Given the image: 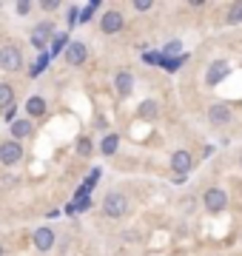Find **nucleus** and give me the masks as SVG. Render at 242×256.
<instances>
[{
  "label": "nucleus",
  "instance_id": "1",
  "mask_svg": "<svg viewBox=\"0 0 242 256\" xmlns=\"http://www.w3.org/2000/svg\"><path fill=\"white\" fill-rule=\"evenodd\" d=\"M126 210H128V200H126L122 194H117V191L106 194V200H102V214H106V216H112V220H120Z\"/></svg>",
  "mask_w": 242,
  "mask_h": 256
},
{
  "label": "nucleus",
  "instance_id": "2",
  "mask_svg": "<svg viewBox=\"0 0 242 256\" xmlns=\"http://www.w3.org/2000/svg\"><path fill=\"white\" fill-rule=\"evenodd\" d=\"M20 66H23V54H20L18 46L0 48V68H6V72H20Z\"/></svg>",
  "mask_w": 242,
  "mask_h": 256
},
{
  "label": "nucleus",
  "instance_id": "3",
  "mask_svg": "<svg viewBox=\"0 0 242 256\" xmlns=\"http://www.w3.org/2000/svg\"><path fill=\"white\" fill-rule=\"evenodd\" d=\"M225 205H228V196H225L222 188H208L205 191V208L211 210V214H220Z\"/></svg>",
  "mask_w": 242,
  "mask_h": 256
},
{
  "label": "nucleus",
  "instance_id": "4",
  "mask_svg": "<svg viewBox=\"0 0 242 256\" xmlns=\"http://www.w3.org/2000/svg\"><path fill=\"white\" fill-rule=\"evenodd\" d=\"M20 156H23V148H20V142H14V140H6V142L0 146V162H3V165L20 162Z\"/></svg>",
  "mask_w": 242,
  "mask_h": 256
},
{
  "label": "nucleus",
  "instance_id": "5",
  "mask_svg": "<svg viewBox=\"0 0 242 256\" xmlns=\"http://www.w3.org/2000/svg\"><path fill=\"white\" fill-rule=\"evenodd\" d=\"M54 37H52V26L48 23H43V26H38L34 32H32V46L38 48V52H43V54H48L46 52V46L52 43Z\"/></svg>",
  "mask_w": 242,
  "mask_h": 256
},
{
  "label": "nucleus",
  "instance_id": "6",
  "mask_svg": "<svg viewBox=\"0 0 242 256\" xmlns=\"http://www.w3.org/2000/svg\"><path fill=\"white\" fill-rule=\"evenodd\" d=\"M228 74H231V66L225 63V60H216V63H211V66H208L205 82H208V86H216V82H220V80H225Z\"/></svg>",
  "mask_w": 242,
  "mask_h": 256
},
{
  "label": "nucleus",
  "instance_id": "7",
  "mask_svg": "<svg viewBox=\"0 0 242 256\" xmlns=\"http://www.w3.org/2000/svg\"><path fill=\"white\" fill-rule=\"evenodd\" d=\"M100 28H102V34H117L122 28V14L120 12H106L100 18Z\"/></svg>",
  "mask_w": 242,
  "mask_h": 256
},
{
  "label": "nucleus",
  "instance_id": "8",
  "mask_svg": "<svg viewBox=\"0 0 242 256\" xmlns=\"http://www.w3.org/2000/svg\"><path fill=\"white\" fill-rule=\"evenodd\" d=\"M86 54H88V52H86L83 43H80V40H72V46L66 48V63L68 66H80L86 60Z\"/></svg>",
  "mask_w": 242,
  "mask_h": 256
},
{
  "label": "nucleus",
  "instance_id": "9",
  "mask_svg": "<svg viewBox=\"0 0 242 256\" xmlns=\"http://www.w3.org/2000/svg\"><path fill=\"white\" fill-rule=\"evenodd\" d=\"M191 165H194V160H191L188 151H177V154L171 156V168H174L180 176H186L188 171H191Z\"/></svg>",
  "mask_w": 242,
  "mask_h": 256
},
{
  "label": "nucleus",
  "instance_id": "10",
  "mask_svg": "<svg viewBox=\"0 0 242 256\" xmlns=\"http://www.w3.org/2000/svg\"><path fill=\"white\" fill-rule=\"evenodd\" d=\"M52 245H54V230L52 228L34 230V248H38V250H52Z\"/></svg>",
  "mask_w": 242,
  "mask_h": 256
},
{
  "label": "nucleus",
  "instance_id": "11",
  "mask_svg": "<svg viewBox=\"0 0 242 256\" xmlns=\"http://www.w3.org/2000/svg\"><path fill=\"white\" fill-rule=\"evenodd\" d=\"M114 88H117L120 97H128V94L134 92V77H131L128 72H120L117 77H114Z\"/></svg>",
  "mask_w": 242,
  "mask_h": 256
},
{
  "label": "nucleus",
  "instance_id": "12",
  "mask_svg": "<svg viewBox=\"0 0 242 256\" xmlns=\"http://www.w3.org/2000/svg\"><path fill=\"white\" fill-rule=\"evenodd\" d=\"M208 120H211L214 126H225V122H231V108H225V106H211V108H208Z\"/></svg>",
  "mask_w": 242,
  "mask_h": 256
},
{
  "label": "nucleus",
  "instance_id": "13",
  "mask_svg": "<svg viewBox=\"0 0 242 256\" xmlns=\"http://www.w3.org/2000/svg\"><path fill=\"white\" fill-rule=\"evenodd\" d=\"M26 111L32 117H43V114H46V100H43V97H28Z\"/></svg>",
  "mask_w": 242,
  "mask_h": 256
},
{
  "label": "nucleus",
  "instance_id": "14",
  "mask_svg": "<svg viewBox=\"0 0 242 256\" xmlns=\"http://www.w3.org/2000/svg\"><path fill=\"white\" fill-rule=\"evenodd\" d=\"M12 134H14V140H26L32 134V122L28 120H14L12 122Z\"/></svg>",
  "mask_w": 242,
  "mask_h": 256
},
{
  "label": "nucleus",
  "instance_id": "15",
  "mask_svg": "<svg viewBox=\"0 0 242 256\" xmlns=\"http://www.w3.org/2000/svg\"><path fill=\"white\" fill-rule=\"evenodd\" d=\"M12 102H14V88L9 82H0V108H9Z\"/></svg>",
  "mask_w": 242,
  "mask_h": 256
},
{
  "label": "nucleus",
  "instance_id": "16",
  "mask_svg": "<svg viewBox=\"0 0 242 256\" xmlns=\"http://www.w3.org/2000/svg\"><path fill=\"white\" fill-rule=\"evenodd\" d=\"M117 146H120V137H117V134H106V140H102V154L106 156H112L114 151H117Z\"/></svg>",
  "mask_w": 242,
  "mask_h": 256
},
{
  "label": "nucleus",
  "instance_id": "17",
  "mask_svg": "<svg viewBox=\"0 0 242 256\" xmlns=\"http://www.w3.org/2000/svg\"><path fill=\"white\" fill-rule=\"evenodd\" d=\"M137 111H140L142 120H154L160 108H157V102H154V100H146V102H140V108H137Z\"/></svg>",
  "mask_w": 242,
  "mask_h": 256
},
{
  "label": "nucleus",
  "instance_id": "18",
  "mask_svg": "<svg viewBox=\"0 0 242 256\" xmlns=\"http://www.w3.org/2000/svg\"><path fill=\"white\" fill-rule=\"evenodd\" d=\"M68 46H72L68 34H66V32H60V34L52 40V54H60V52H63V48H68Z\"/></svg>",
  "mask_w": 242,
  "mask_h": 256
},
{
  "label": "nucleus",
  "instance_id": "19",
  "mask_svg": "<svg viewBox=\"0 0 242 256\" xmlns=\"http://www.w3.org/2000/svg\"><path fill=\"white\" fill-rule=\"evenodd\" d=\"M186 60H188V54H180V57H162V63H160V66H162L166 72H177L180 66L186 63Z\"/></svg>",
  "mask_w": 242,
  "mask_h": 256
},
{
  "label": "nucleus",
  "instance_id": "20",
  "mask_svg": "<svg viewBox=\"0 0 242 256\" xmlns=\"http://www.w3.org/2000/svg\"><path fill=\"white\" fill-rule=\"evenodd\" d=\"M46 66H48V54H40L38 60H34V66L28 68V74H32V77H38V74L46 72Z\"/></svg>",
  "mask_w": 242,
  "mask_h": 256
},
{
  "label": "nucleus",
  "instance_id": "21",
  "mask_svg": "<svg viewBox=\"0 0 242 256\" xmlns=\"http://www.w3.org/2000/svg\"><path fill=\"white\" fill-rule=\"evenodd\" d=\"M228 23H242V3H234L228 12Z\"/></svg>",
  "mask_w": 242,
  "mask_h": 256
},
{
  "label": "nucleus",
  "instance_id": "22",
  "mask_svg": "<svg viewBox=\"0 0 242 256\" xmlns=\"http://www.w3.org/2000/svg\"><path fill=\"white\" fill-rule=\"evenodd\" d=\"M97 6H100V3H97V0H92V3H88L83 12H80V23H88V18H92L94 12H97Z\"/></svg>",
  "mask_w": 242,
  "mask_h": 256
},
{
  "label": "nucleus",
  "instance_id": "23",
  "mask_svg": "<svg viewBox=\"0 0 242 256\" xmlns=\"http://www.w3.org/2000/svg\"><path fill=\"white\" fill-rule=\"evenodd\" d=\"M171 54H177V57H180V40H171V43L162 48V57H171Z\"/></svg>",
  "mask_w": 242,
  "mask_h": 256
},
{
  "label": "nucleus",
  "instance_id": "24",
  "mask_svg": "<svg viewBox=\"0 0 242 256\" xmlns=\"http://www.w3.org/2000/svg\"><path fill=\"white\" fill-rule=\"evenodd\" d=\"M77 151H80L83 156H88L92 154V142H88V140H80V142H77Z\"/></svg>",
  "mask_w": 242,
  "mask_h": 256
},
{
  "label": "nucleus",
  "instance_id": "25",
  "mask_svg": "<svg viewBox=\"0 0 242 256\" xmlns=\"http://www.w3.org/2000/svg\"><path fill=\"white\" fill-rule=\"evenodd\" d=\"M80 23V12H77V6H72L68 9V26H77Z\"/></svg>",
  "mask_w": 242,
  "mask_h": 256
},
{
  "label": "nucleus",
  "instance_id": "26",
  "mask_svg": "<svg viewBox=\"0 0 242 256\" xmlns=\"http://www.w3.org/2000/svg\"><path fill=\"white\" fill-rule=\"evenodd\" d=\"M146 63H162V54H157V52H146Z\"/></svg>",
  "mask_w": 242,
  "mask_h": 256
},
{
  "label": "nucleus",
  "instance_id": "27",
  "mask_svg": "<svg viewBox=\"0 0 242 256\" xmlns=\"http://www.w3.org/2000/svg\"><path fill=\"white\" fill-rule=\"evenodd\" d=\"M134 9H137V12H148L151 3H148V0H137V3H134Z\"/></svg>",
  "mask_w": 242,
  "mask_h": 256
},
{
  "label": "nucleus",
  "instance_id": "28",
  "mask_svg": "<svg viewBox=\"0 0 242 256\" xmlns=\"http://www.w3.org/2000/svg\"><path fill=\"white\" fill-rule=\"evenodd\" d=\"M40 6H43L46 12H54L57 6H60V3H57V0H46V3H40Z\"/></svg>",
  "mask_w": 242,
  "mask_h": 256
},
{
  "label": "nucleus",
  "instance_id": "29",
  "mask_svg": "<svg viewBox=\"0 0 242 256\" xmlns=\"http://www.w3.org/2000/svg\"><path fill=\"white\" fill-rule=\"evenodd\" d=\"M18 12L20 14H28L32 12V3H18Z\"/></svg>",
  "mask_w": 242,
  "mask_h": 256
},
{
  "label": "nucleus",
  "instance_id": "30",
  "mask_svg": "<svg viewBox=\"0 0 242 256\" xmlns=\"http://www.w3.org/2000/svg\"><path fill=\"white\" fill-rule=\"evenodd\" d=\"M14 111H18L14 106H9V108H6V120H9V122H14Z\"/></svg>",
  "mask_w": 242,
  "mask_h": 256
},
{
  "label": "nucleus",
  "instance_id": "31",
  "mask_svg": "<svg viewBox=\"0 0 242 256\" xmlns=\"http://www.w3.org/2000/svg\"><path fill=\"white\" fill-rule=\"evenodd\" d=\"M0 256H3V245H0Z\"/></svg>",
  "mask_w": 242,
  "mask_h": 256
},
{
  "label": "nucleus",
  "instance_id": "32",
  "mask_svg": "<svg viewBox=\"0 0 242 256\" xmlns=\"http://www.w3.org/2000/svg\"><path fill=\"white\" fill-rule=\"evenodd\" d=\"M240 165H242V154H240Z\"/></svg>",
  "mask_w": 242,
  "mask_h": 256
}]
</instances>
